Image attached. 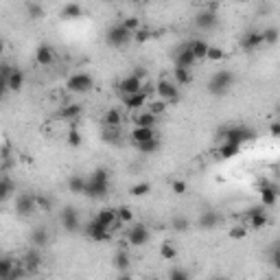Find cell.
Returning <instances> with one entry per match:
<instances>
[{
  "label": "cell",
  "mask_w": 280,
  "mask_h": 280,
  "mask_svg": "<svg viewBox=\"0 0 280 280\" xmlns=\"http://www.w3.org/2000/svg\"><path fill=\"white\" fill-rule=\"evenodd\" d=\"M110 191V173L105 169H94L90 175L86 177V191L90 199H103Z\"/></svg>",
  "instance_id": "cell-1"
},
{
  "label": "cell",
  "mask_w": 280,
  "mask_h": 280,
  "mask_svg": "<svg viewBox=\"0 0 280 280\" xmlns=\"http://www.w3.org/2000/svg\"><path fill=\"white\" fill-rule=\"evenodd\" d=\"M232 84H234V72L232 70H228V68L217 70L208 81V92L212 96H224V94H228V90L232 88Z\"/></svg>",
  "instance_id": "cell-2"
},
{
  "label": "cell",
  "mask_w": 280,
  "mask_h": 280,
  "mask_svg": "<svg viewBox=\"0 0 280 280\" xmlns=\"http://www.w3.org/2000/svg\"><path fill=\"white\" fill-rule=\"evenodd\" d=\"M256 140V131H254L250 125H232L224 131V143H232V145H245Z\"/></svg>",
  "instance_id": "cell-3"
},
{
  "label": "cell",
  "mask_w": 280,
  "mask_h": 280,
  "mask_svg": "<svg viewBox=\"0 0 280 280\" xmlns=\"http://www.w3.org/2000/svg\"><path fill=\"white\" fill-rule=\"evenodd\" d=\"M66 88L72 94H86L94 88V79L90 72H75V75H70L68 81H66Z\"/></svg>",
  "instance_id": "cell-4"
},
{
  "label": "cell",
  "mask_w": 280,
  "mask_h": 280,
  "mask_svg": "<svg viewBox=\"0 0 280 280\" xmlns=\"http://www.w3.org/2000/svg\"><path fill=\"white\" fill-rule=\"evenodd\" d=\"M131 39H134V33L127 31L121 22L114 24V27H110L108 35H105V42H108L110 46H114V48H123L125 44H129Z\"/></svg>",
  "instance_id": "cell-5"
},
{
  "label": "cell",
  "mask_w": 280,
  "mask_h": 280,
  "mask_svg": "<svg viewBox=\"0 0 280 280\" xmlns=\"http://www.w3.org/2000/svg\"><path fill=\"white\" fill-rule=\"evenodd\" d=\"M155 92H158V96H160V98H164V101H167L169 105L179 101V88H177L175 81L160 79L158 84H155Z\"/></svg>",
  "instance_id": "cell-6"
},
{
  "label": "cell",
  "mask_w": 280,
  "mask_h": 280,
  "mask_svg": "<svg viewBox=\"0 0 280 280\" xmlns=\"http://www.w3.org/2000/svg\"><path fill=\"white\" fill-rule=\"evenodd\" d=\"M86 236H90L92 241L103 243V241H110L112 230H110V228H105V226L101 224V221H98V219L94 217V219H90V221H88V226H86Z\"/></svg>",
  "instance_id": "cell-7"
},
{
  "label": "cell",
  "mask_w": 280,
  "mask_h": 280,
  "mask_svg": "<svg viewBox=\"0 0 280 280\" xmlns=\"http://www.w3.org/2000/svg\"><path fill=\"white\" fill-rule=\"evenodd\" d=\"M149 228L145 224H134L127 230V243L134 245V248H140V245H147L149 243Z\"/></svg>",
  "instance_id": "cell-8"
},
{
  "label": "cell",
  "mask_w": 280,
  "mask_h": 280,
  "mask_svg": "<svg viewBox=\"0 0 280 280\" xmlns=\"http://www.w3.org/2000/svg\"><path fill=\"white\" fill-rule=\"evenodd\" d=\"M195 27L202 31H215L219 27V15L212 9H204L195 15Z\"/></svg>",
  "instance_id": "cell-9"
},
{
  "label": "cell",
  "mask_w": 280,
  "mask_h": 280,
  "mask_svg": "<svg viewBox=\"0 0 280 280\" xmlns=\"http://www.w3.org/2000/svg\"><path fill=\"white\" fill-rule=\"evenodd\" d=\"M37 210V197L35 195H18V199H15V212H18L20 217H29L33 212Z\"/></svg>",
  "instance_id": "cell-10"
},
{
  "label": "cell",
  "mask_w": 280,
  "mask_h": 280,
  "mask_svg": "<svg viewBox=\"0 0 280 280\" xmlns=\"http://www.w3.org/2000/svg\"><path fill=\"white\" fill-rule=\"evenodd\" d=\"M62 228L66 230V232H77L79 230V212L77 208H72V206H66V208L62 210Z\"/></svg>",
  "instance_id": "cell-11"
},
{
  "label": "cell",
  "mask_w": 280,
  "mask_h": 280,
  "mask_svg": "<svg viewBox=\"0 0 280 280\" xmlns=\"http://www.w3.org/2000/svg\"><path fill=\"white\" fill-rule=\"evenodd\" d=\"M143 88H145V81H143V79H140L138 75H129V77H125V79H121L118 92H121V96H127V94L140 92Z\"/></svg>",
  "instance_id": "cell-12"
},
{
  "label": "cell",
  "mask_w": 280,
  "mask_h": 280,
  "mask_svg": "<svg viewBox=\"0 0 280 280\" xmlns=\"http://www.w3.org/2000/svg\"><path fill=\"white\" fill-rule=\"evenodd\" d=\"M123 103H125V108L129 112H138V110L147 108V103H149V94H147L145 90H140V92H136V94L123 96Z\"/></svg>",
  "instance_id": "cell-13"
},
{
  "label": "cell",
  "mask_w": 280,
  "mask_h": 280,
  "mask_svg": "<svg viewBox=\"0 0 280 280\" xmlns=\"http://www.w3.org/2000/svg\"><path fill=\"white\" fill-rule=\"evenodd\" d=\"M131 121H134V127H155L158 125V116L147 108L138 110V112H131Z\"/></svg>",
  "instance_id": "cell-14"
},
{
  "label": "cell",
  "mask_w": 280,
  "mask_h": 280,
  "mask_svg": "<svg viewBox=\"0 0 280 280\" xmlns=\"http://www.w3.org/2000/svg\"><path fill=\"white\" fill-rule=\"evenodd\" d=\"M265 206H254V208H250V212H248V226H250V230H263L267 226V215H265Z\"/></svg>",
  "instance_id": "cell-15"
},
{
  "label": "cell",
  "mask_w": 280,
  "mask_h": 280,
  "mask_svg": "<svg viewBox=\"0 0 280 280\" xmlns=\"http://www.w3.org/2000/svg\"><path fill=\"white\" fill-rule=\"evenodd\" d=\"M55 48L51 44H39L35 48V64L42 66V68H48V66H53L55 62Z\"/></svg>",
  "instance_id": "cell-16"
},
{
  "label": "cell",
  "mask_w": 280,
  "mask_h": 280,
  "mask_svg": "<svg viewBox=\"0 0 280 280\" xmlns=\"http://www.w3.org/2000/svg\"><path fill=\"white\" fill-rule=\"evenodd\" d=\"M195 62H197V57H195L193 48H191V44H188V42H186L184 46H179V48H177V53H175V66H184V68H193Z\"/></svg>",
  "instance_id": "cell-17"
},
{
  "label": "cell",
  "mask_w": 280,
  "mask_h": 280,
  "mask_svg": "<svg viewBox=\"0 0 280 280\" xmlns=\"http://www.w3.org/2000/svg\"><path fill=\"white\" fill-rule=\"evenodd\" d=\"M263 44H265V39H263V31H248L241 37V48L243 51H248V53L256 51V48L263 46Z\"/></svg>",
  "instance_id": "cell-18"
},
{
  "label": "cell",
  "mask_w": 280,
  "mask_h": 280,
  "mask_svg": "<svg viewBox=\"0 0 280 280\" xmlns=\"http://www.w3.org/2000/svg\"><path fill=\"white\" fill-rule=\"evenodd\" d=\"M3 88L7 90V92H20V90L24 88V70L13 68L11 75L3 81Z\"/></svg>",
  "instance_id": "cell-19"
},
{
  "label": "cell",
  "mask_w": 280,
  "mask_h": 280,
  "mask_svg": "<svg viewBox=\"0 0 280 280\" xmlns=\"http://www.w3.org/2000/svg\"><path fill=\"white\" fill-rule=\"evenodd\" d=\"M258 193H261V204L265 206V208H271V206H276L278 197H280L278 188H276V186H271V184H261Z\"/></svg>",
  "instance_id": "cell-20"
},
{
  "label": "cell",
  "mask_w": 280,
  "mask_h": 280,
  "mask_svg": "<svg viewBox=\"0 0 280 280\" xmlns=\"http://www.w3.org/2000/svg\"><path fill=\"white\" fill-rule=\"evenodd\" d=\"M81 105L79 103H68V105H64V108L59 110V114H57V116H59L62 121H66V123H75L79 116H81Z\"/></svg>",
  "instance_id": "cell-21"
},
{
  "label": "cell",
  "mask_w": 280,
  "mask_h": 280,
  "mask_svg": "<svg viewBox=\"0 0 280 280\" xmlns=\"http://www.w3.org/2000/svg\"><path fill=\"white\" fill-rule=\"evenodd\" d=\"M219 221H221V217L217 215L215 210H204L202 215H199V221H197V226H199L202 230H212V228L219 226Z\"/></svg>",
  "instance_id": "cell-22"
},
{
  "label": "cell",
  "mask_w": 280,
  "mask_h": 280,
  "mask_svg": "<svg viewBox=\"0 0 280 280\" xmlns=\"http://www.w3.org/2000/svg\"><path fill=\"white\" fill-rule=\"evenodd\" d=\"M155 127H134L131 129V143L138 145V143H145V140H151L155 138Z\"/></svg>",
  "instance_id": "cell-23"
},
{
  "label": "cell",
  "mask_w": 280,
  "mask_h": 280,
  "mask_svg": "<svg viewBox=\"0 0 280 280\" xmlns=\"http://www.w3.org/2000/svg\"><path fill=\"white\" fill-rule=\"evenodd\" d=\"M81 15H84V7H81L79 3H68V5H64L59 18L62 20H79Z\"/></svg>",
  "instance_id": "cell-24"
},
{
  "label": "cell",
  "mask_w": 280,
  "mask_h": 280,
  "mask_svg": "<svg viewBox=\"0 0 280 280\" xmlns=\"http://www.w3.org/2000/svg\"><path fill=\"white\" fill-rule=\"evenodd\" d=\"M103 125L105 127H121L123 125V112L116 110V108H112L103 114Z\"/></svg>",
  "instance_id": "cell-25"
},
{
  "label": "cell",
  "mask_w": 280,
  "mask_h": 280,
  "mask_svg": "<svg viewBox=\"0 0 280 280\" xmlns=\"http://www.w3.org/2000/svg\"><path fill=\"white\" fill-rule=\"evenodd\" d=\"M188 44H191L193 53H195V57H197V62H199V59H206V55H208V48H210V44L206 42V39L195 37V39H191Z\"/></svg>",
  "instance_id": "cell-26"
},
{
  "label": "cell",
  "mask_w": 280,
  "mask_h": 280,
  "mask_svg": "<svg viewBox=\"0 0 280 280\" xmlns=\"http://www.w3.org/2000/svg\"><path fill=\"white\" fill-rule=\"evenodd\" d=\"M241 153V145H232V143H221L219 147V158L221 160H232Z\"/></svg>",
  "instance_id": "cell-27"
},
{
  "label": "cell",
  "mask_w": 280,
  "mask_h": 280,
  "mask_svg": "<svg viewBox=\"0 0 280 280\" xmlns=\"http://www.w3.org/2000/svg\"><path fill=\"white\" fill-rule=\"evenodd\" d=\"M22 265L29 269V274H33L39 265H42V256H39V252H35V250H31V252H27V256L22 258Z\"/></svg>",
  "instance_id": "cell-28"
},
{
  "label": "cell",
  "mask_w": 280,
  "mask_h": 280,
  "mask_svg": "<svg viewBox=\"0 0 280 280\" xmlns=\"http://www.w3.org/2000/svg\"><path fill=\"white\" fill-rule=\"evenodd\" d=\"M173 77H175L177 86H188L193 81L191 68H184V66H175V68H173Z\"/></svg>",
  "instance_id": "cell-29"
},
{
  "label": "cell",
  "mask_w": 280,
  "mask_h": 280,
  "mask_svg": "<svg viewBox=\"0 0 280 280\" xmlns=\"http://www.w3.org/2000/svg\"><path fill=\"white\" fill-rule=\"evenodd\" d=\"M131 265V261H129V254L125 250H118L116 252V256H114V267H116L123 276H127V269Z\"/></svg>",
  "instance_id": "cell-30"
},
{
  "label": "cell",
  "mask_w": 280,
  "mask_h": 280,
  "mask_svg": "<svg viewBox=\"0 0 280 280\" xmlns=\"http://www.w3.org/2000/svg\"><path fill=\"white\" fill-rule=\"evenodd\" d=\"M134 147H136L140 153L151 155V153H155V151L160 149V136H155V138H151V140H145V143H138V145H134Z\"/></svg>",
  "instance_id": "cell-31"
},
{
  "label": "cell",
  "mask_w": 280,
  "mask_h": 280,
  "mask_svg": "<svg viewBox=\"0 0 280 280\" xmlns=\"http://www.w3.org/2000/svg\"><path fill=\"white\" fill-rule=\"evenodd\" d=\"M248 230H250L248 224H234L228 230V238H232V241H243V238L248 236Z\"/></svg>",
  "instance_id": "cell-32"
},
{
  "label": "cell",
  "mask_w": 280,
  "mask_h": 280,
  "mask_svg": "<svg viewBox=\"0 0 280 280\" xmlns=\"http://www.w3.org/2000/svg\"><path fill=\"white\" fill-rule=\"evenodd\" d=\"M68 188H70V193H75V195H84V191H86V177L84 175H70L68 177Z\"/></svg>",
  "instance_id": "cell-33"
},
{
  "label": "cell",
  "mask_w": 280,
  "mask_h": 280,
  "mask_svg": "<svg viewBox=\"0 0 280 280\" xmlns=\"http://www.w3.org/2000/svg\"><path fill=\"white\" fill-rule=\"evenodd\" d=\"M15 265H18V263H15L13 258H9V256H3V258H0V278H3V280H9V276H11V271L15 269Z\"/></svg>",
  "instance_id": "cell-34"
},
{
  "label": "cell",
  "mask_w": 280,
  "mask_h": 280,
  "mask_svg": "<svg viewBox=\"0 0 280 280\" xmlns=\"http://www.w3.org/2000/svg\"><path fill=\"white\" fill-rule=\"evenodd\" d=\"M263 39H265L267 46H274L280 42V29L278 27H265L263 29Z\"/></svg>",
  "instance_id": "cell-35"
},
{
  "label": "cell",
  "mask_w": 280,
  "mask_h": 280,
  "mask_svg": "<svg viewBox=\"0 0 280 280\" xmlns=\"http://www.w3.org/2000/svg\"><path fill=\"white\" fill-rule=\"evenodd\" d=\"M160 258L162 261H175L177 258V248L171 241H164L160 245Z\"/></svg>",
  "instance_id": "cell-36"
},
{
  "label": "cell",
  "mask_w": 280,
  "mask_h": 280,
  "mask_svg": "<svg viewBox=\"0 0 280 280\" xmlns=\"http://www.w3.org/2000/svg\"><path fill=\"white\" fill-rule=\"evenodd\" d=\"M31 243L35 245V248H44V245L48 243V234H46V230L44 228H35L31 232Z\"/></svg>",
  "instance_id": "cell-37"
},
{
  "label": "cell",
  "mask_w": 280,
  "mask_h": 280,
  "mask_svg": "<svg viewBox=\"0 0 280 280\" xmlns=\"http://www.w3.org/2000/svg\"><path fill=\"white\" fill-rule=\"evenodd\" d=\"M167 108H169V103L164 101V98H153V101L147 103V110L153 112L155 116H160V114H164V112H167Z\"/></svg>",
  "instance_id": "cell-38"
},
{
  "label": "cell",
  "mask_w": 280,
  "mask_h": 280,
  "mask_svg": "<svg viewBox=\"0 0 280 280\" xmlns=\"http://www.w3.org/2000/svg\"><path fill=\"white\" fill-rule=\"evenodd\" d=\"M13 182H11V179L9 177H3V182H0V199H3V202H7V199H9V197L13 195Z\"/></svg>",
  "instance_id": "cell-39"
},
{
  "label": "cell",
  "mask_w": 280,
  "mask_h": 280,
  "mask_svg": "<svg viewBox=\"0 0 280 280\" xmlns=\"http://www.w3.org/2000/svg\"><path fill=\"white\" fill-rule=\"evenodd\" d=\"M151 193V184L149 182H138L129 188V195L131 197H145V195H149Z\"/></svg>",
  "instance_id": "cell-40"
},
{
  "label": "cell",
  "mask_w": 280,
  "mask_h": 280,
  "mask_svg": "<svg viewBox=\"0 0 280 280\" xmlns=\"http://www.w3.org/2000/svg\"><path fill=\"white\" fill-rule=\"evenodd\" d=\"M121 138H123L121 136V127H105V131H103V140H105V143L116 145Z\"/></svg>",
  "instance_id": "cell-41"
},
{
  "label": "cell",
  "mask_w": 280,
  "mask_h": 280,
  "mask_svg": "<svg viewBox=\"0 0 280 280\" xmlns=\"http://www.w3.org/2000/svg\"><path fill=\"white\" fill-rule=\"evenodd\" d=\"M155 35V33L151 29H147V27H140L136 33H134V42L136 44H145V42H149V39Z\"/></svg>",
  "instance_id": "cell-42"
},
{
  "label": "cell",
  "mask_w": 280,
  "mask_h": 280,
  "mask_svg": "<svg viewBox=\"0 0 280 280\" xmlns=\"http://www.w3.org/2000/svg\"><path fill=\"white\" fill-rule=\"evenodd\" d=\"M116 212H118V224L127 226L134 221V210H131L129 206H121V208H116Z\"/></svg>",
  "instance_id": "cell-43"
},
{
  "label": "cell",
  "mask_w": 280,
  "mask_h": 280,
  "mask_svg": "<svg viewBox=\"0 0 280 280\" xmlns=\"http://www.w3.org/2000/svg\"><path fill=\"white\" fill-rule=\"evenodd\" d=\"M206 59H208V62H224V59H226V51H224L221 46H212V44H210Z\"/></svg>",
  "instance_id": "cell-44"
},
{
  "label": "cell",
  "mask_w": 280,
  "mask_h": 280,
  "mask_svg": "<svg viewBox=\"0 0 280 280\" xmlns=\"http://www.w3.org/2000/svg\"><path fill=\"white\" fill-rule=\"evenodd\" d=\"M81 140H84V138H81L77 125H70L68 134H66V143H68L70 147H79V145H81Z\"/></svg>",
  "instance_id": "cell-45"
},
{
  "label": "cell",
  "mask_w": 280,
  "mask_h": 280,
  "mask_svg": "<svg viewBox=\"0 0 280 280\" xmlns=\"http://www.w3.org/2000/svg\"><path fill=\"white\" fill-rule=\"evenodd\" d=\"M123 27H125L127 31H131V33H136L140 27H143V24H140V18L138 15H129V18H123Z\"/></svg>",
  "instance_id": "cell-46"
},
{
  "label": "cell",
  "mask_w": 280,
  "mask_h": 280,
  "mask_svg": "<svg viewBox=\"0 0 280 280\" xmlns=\"http://www.w3.org/2000/svg\"><path fill=\"white\" fill-rule=\"evenodd\" d=\"M27 11H29V18H33V20H42L44 18V9L37 3H29Z\"/></svg>",
  "instance_id": "cell-47"
},
{
  "label": "cell",
  "mask_w": 280,
  "mask_h": 280,
  "mask_svg": "<svg viewBox=\"0 0 280 280\" xmlns=\"http://www.w3.org/2000/svg\"><path fill=\"white\" fill-rule=\"evenodd\" d=\"M188 228H191V221H188L186 217H175V219H173V230H175V232H186Z\"/></svg>",
  "instance_id": "cell-48"
},
{
  "label": "cell",
  "mask_w": 280,
  "mask_h": 280,
  "mask_svg": "<svg viewBox=\"0 0 280 280\" xmlns=\"http://www.w3.org/2000/svg\"><path fill=\"white\" fill-rule=\"evenodd\" d=\"M169 278H171V280H188V278H191V274H188L186 269L175 267V269H171V271H169Z\"/></svg>",
  "instance_id": "cell-49"
},
{
  "label": "cell",
  "mask_w": 280,
  "mask_h": 280,
  "mask_svg": "<svg viewBox=\"0 0 280 280\" xmlns=\"http://www.w3.org/2000/svg\"><path fill=\"white\" fill-rule=\"evenodd\" d=\"M171 188H173V193L175 195H186V191H188L186 182H182V179H175V182L171 184Z\"/></svg>",
  "instance_id": "cell-50"
},
{
  "label": "cell",
  "mask_w": 280,
  "mask_h": 280,
  "mask_svg": "<svg viewBox=\"0 0 280 280\" xmlns=\"http://www.w3.org/2000/svg\"><path fill=\"white\" fill-rule=\"evenodd\" d=\"M269 136L271 138H280V121H276V123H271V125H269Z\"/></svg>",
  "instance_id": "cell-51"
},
{
  "label": "cell",
  "mask_w": 280,
  "mask_h": 280,
  "mask_svg": "<svg viewBox=\"0 0 280 280\" xmlns=\"http://www.w3.org/2000/svg\"><path fill=\"white\" fill-rule=\"evenodd\" d=\"M35 197H37V208H42V210L51 208V202H48V199H44V197H39V195H35Z\"/></svg>",
  "instance_id": "cell-52"
},
{
  "label": "cell",
  "mask_w": 280,
  "mask_h": 280,
  "mask_svg": "<svg viewBox=\"0 0 280 280\" xmlns=\"http://www.w3.org/2000/svg\"><path fill=\"white\" fill-rule=\"evenodd\" d=\"M271 263H274L276 267H280V248L276 245V250H274V256H271Z\"/></svg>",
  "instance_id": "cell-53"
},
{
  "label": "cell",
  "mask_w": 280,
  "mask_h": 280,
  "mask_svg": "<svg viewBox=\"0 0 280 280\" xmlns=\"http://www.w3.org/2000/svg\"><path fill=\"white\" fill-rule=\"evenodd\" d=\"M131 5H143V3H147V0H129Z\"/></svg>",
  "instance_id": "cell-54"
},
{
  "label": "cell",
  "mask_w": 280,
  "mask_h": 280,
  "mask_svg": "<svg viewBox=\"0 0 280 280\" xmlns=\"http://www.w3.org/2000/svg\"><path fill=\"white\" fill-rule=\"evenodd\" d=\"M103 3H112V0H103Z\"/></svg>",
  "instance_id": "cell-55"
},
{
  "label": "cell",
  "mask_w": 280,
  "mask_h": 280,
  "mask_svg": "<svg viewBox=\"0 0 280 280\" xmlns=\"http://www.w3.org/2000/svg\"><path fill=\"white\" fill-rule=\"evenodd\" d=\"M278 114H280V105H278Z\"/></svg>",
  "instance_id": "cell-56"
},
{
  "label": "cell",
  "mask_w": 280,
  "mask_h": 280,
  "mask_svg": "<svg viewBox=\"0 0 280 280\" xmlns=\"http://www.w3.org/2000/svg\"><path fill=\"white\" fill-rule=\"evenodd\" d=\"M278 248H280V241H278Z\"/></svg>",
  "instance_id": "cell-57"
}]
</instances>
